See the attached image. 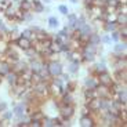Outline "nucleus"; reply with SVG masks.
Segmentation results:
<instances>
[{"mask_svg": "<svg viewBox=\"0 0 127 127\" xmlns=\"http://www.w3.org/2000/svg\"><path fill=\"white\" fill-rule=\"evenodd\" d=\"M48 89H50V86H48L47 80H40V82L35 83V86H33V93H35V95H37V97H44L46 94H48Z\"/></svg>", "mask_w": 127, "mask_h": 127, "instance_id": "1", "label": "nucleus"}, {"mask_svg": "<svg viewBox=\"0 0 127 127\" xmlns=\"http://www.w3.org/2000/svg\"><path fill=\"white\" fill-rule=\"evenodd\" d=\"M62 64L58 62V61H51V62H48V72H50L51 77L53 76H60L61 73L64 72L62 69Z\"/></svg>", "mask_w": 127, "mask_h": 127, "instance_id": "2", "label": "nucleus"}, {"mask_svg": "<svg viewBox=\"0 0 127 127\" xmlns=\"http://www.w3.org/2000/svg\"><path fill=\"white\" fill-rule=\"evenodd\" d=\"M60 112H61V116L64 118V120H69V119L73 116V113H75V106H73L72 104L62 105V106L60 108Z\"/></svg>", "mask_w": 127, "mask_h": 127, "instance_id": "3", "label": "nucleus"}, {"mask_svg": "<svg viewBox=\"0 0 127 127\" xmlns=\"http://www.w3.org/2000/svg\"><path fill=\"white\" fill-rule=\"evenodd\" d=\"M98 82L99 84H102V86H106V87H111L112 83H113V79H112V76L108 73V70H105V72L99 73L98 76Z\"/></svg>", "mask_w": 127, "mask_h": 127, "instance_id": "4", "label": "nucleus"}, {"mask_svg": "<svg viewBox=\"0 0 127 127\" xmlns=\"http://www.w3.org/2000/svg\"><path fill=\"white\" fill-rule=\"evenodd\" d=\"M26 69H28V64L24 62V61H21V60L15 61V62L13 64V70L15 73H18V75H21L22 72H25Z\"/></svg>", "mask_w": 127, "mask_h": 127, "instance_id": "5", "label": "nucleus"}, {"mask_svg": "<svg viewBox=\"0 0 127 127\" xmlns=\"http://www.w3.org/2000/svg\"><path fill=\"white\" fill-rule=\"evenodd\" d=\"M15 46H18L21 50L25 51L26 48L32 47V40H29V39H26V37H22V36H19V37L17 39V41H15Z\"/></svg>", "mask_w": 127, "mask_h": 127, "instance_id": "6", "label": "nucleus"}, {"mask_svg": "<svg viewBox=\"0 0 127 127\" xmlns=\"http://www.w3.org/2000/svg\"><path fill=\"white\" fill-rule=\"evenodd\" d=\"M13 113L14 116H17V119H19L22 115H25V102H21V104H15L13 106Z\"/></svg>", "mask_w": 127, "mask_h": 127, "instance_id": "7", "label": "nucleus"}, {"mask_svg": "<svg viewBox=\"0 0 127 127\" xmlns=\"http://www.w3.org/2000/svg\"><path fill=\"white\" fill-rule=\"evenodd\" d=\"M98 84H99V82H98V77L97 76L86 77V80H84V87L86 89H95Z\"/></svg>", "mask_w": 127, "mask_h": 127, "instance_id": "8", "label": "nucleus"}, {"mask_svg": "<svg viewBox=\"0 0 127 127\" xmlns=\"http://www.w3.org/2000/svg\"><path fill=\"white\" fill-rule=\"evenodd\" d=\"M94 124H95V120L93 118H90V115H82V118H80V126L91 127Z\"/></svg>", "mask_w": 127, "mask_h": 127, "instance_id": "9", "label": "nucleus"}, {"mask_svg": "<svg viewBox=\"0 0 127 127\" xmlns=\"http://www.w3.org/2000/svg\"><path fill=\"white\" fill-rule=\"evenodd\" d=\"M41 65H43V62H40V61H37V60H31V62L28 64V69L31 70V72H33V73H39Z\"/></svg>", "mask_w": 127, "mask_h": 127, "instance_id": "10", "label": "nucleus"}, {"mask_svg": "<svg viewBox=\"0 0 127 127\" xmlns=\"http://www.w3.org/2000/svg\"><path fill=\"white\" fill-rule=\"evenodd\" d=\"M80 69V61H69V66H68V72L70 75H76Z\"/></svg>", "mask_w": 127, "mask_h": 127, "instance_id": "11", "label": "nucleus"}, {"mask_svg": "<svg viewBox=\"0 0 127 127\" xmlns=\"http://www.w3.org/2000/svg\"><path fill=\"white\" fill-rule=\"evenodd\" d=\"M4 77L7 79V83H8L10 86H15V84H17V80H18V73H15L14 70H13V72L10 70V72L7 73Z\"/></svg>", "mask_w": 127, "mask_h": 127, "instance_id": "12", "label": "nucleus"}, {"mask_svg": "<svg viewBox=\"0 0 127 127\" xmlns=\"http://www.w3.org/2000/svg\"><path fill=\"white\" fill-rule=\"evenodd\" d=\"M10 70H11V64H8L7 61H0V76H6Z\"/></svg>", "mask_w": 127, "mask_h": 127, "instance_id": "13", "label": "nucleus"}, {"mask_svg": "<svg viewBox=\"0 0 127 127\" xmlns=\"http://www.w3.org/2000/svg\"><path fill=\"white\" fill-rule=\"evenodd\" d=\"M118 28H119V24L116 22V21H106V22H105V25H104L105 32H108V33L116 31Z\"/></svg>", "mask_w": 127, "mask_h": 127, "instance_id": "14", "label": "nucleus"}, {"mask_svg": "<svg viewBox=\"0 0 127 127\" xmlns=\"http://www.w3.org/2000/svg\"><path fill=\"white\" fill-rule=\"evenodd\" d=\"M32 8L35 10V13H37V14L44 11V6H43V3L40 0H32Z\"/></svg>", "mask_w": 127, "mask_h": 127, "instance_id": "15", "label": "nucleus"}, {"mask_svg": "<svg viewBox=\"0 0 127 127\" xmlns=\"http://www.w3.org/2000/svg\"><path fill=\"white\" fill-rule=\"evenodd\" d=\"M19 10L21 11H31L32 0H19Z\"/></svg>", "mask_w": 127, "mask_h": 127, "instance_id": "16", "label": "nucleus"}, {"mask_svg": "<svg viewBox=\"0 0 127 127\" xmlns=\"http://www.w3.org/2000/svg\"><path fill=\"white\" fill-rule=\"evenodd\" d=\"M84 97H86V101H90L93 98H97V90L95 89H86L84 90Z\"/></svg>", "mask_w": 127, "mask_h": 127, "instance_id": "17", "label": "nucleus"}, {"mask_svg": "<svg viewBox=\"0 0 127 127\" xmlns=\"http://www.w3.org/2000/svg\"><path fill=\"white\" fill-rule=\"evenodd\" d=\"M89 43H93V44H101V35H98V33H94L93 32L91 35L89 36Z\"/></svg>", "mask_w": 127, "mask_h": 127, "instance_id": "18", "label": "nucleus"}, {"mask_svg": "<svg viewBox=\"0 0 127 127\" xmlns=\"http://www.w3.org/2000/svg\"><path fill=\"white\" fill-rule=\"evenodd\" d=\"M113 53H115V54H122V53H126V41H123V44L116 41V44H115V47H113Z\"/></svg>", "mask_w": 127, "mask_h": 127, "instance_id": "19", "label": "nucleus"}, {"mask_svg": "<svg viewBox=\"0 0 127 127\" xmlns=\"http://www.w3.org/2000/svg\"><path fill=\"white\" fill-rule=\"evenodd\" d=\"M106 70V65H105V62H98L97 65L94 66V69H93V72L98 76L99 73H102V72H105Z\"/></svg>", "mask_w": 127, "mask_h": 127, "instance_id": "20", "label": "nucleus"}, {"mask_svg": "<svg viewBox=\"0 0 127 127\" xmlns=\"http://www.w3.org/2000/svg\"><path fill=\"white\" fill-rule=\"evenodd\" d=\"M47 22H48V26L53 28V29H57L58 26H60V19H58L57 17H50Z\"/></svg>", "mask_w": 127, "mask_h": 127, "instance_id": "21", "label": "nucleus"}, {"mask_svg": "<svg viewBox=\"0 0 127 127\" xmlns=\"http://www.w3.org/2000/svg\"><path fill=\"white\" fill-rule=\"evenodd\" d=\"M116 95L119 97L118 101L120 102V104H127V91H126V90H122V91H119Z\"/></svg>", "mask_w": 127, "mask_h": 127, "instance_id": "22", "label": "nucleus"}, {"mask_svg": "<svg viewBox=\"0 0 127 127\" xmlns=\"http://www.w3.org/2000/svg\"><path fill=\"white\" fill-rule=\"evenodd\" d=\"M64 97H62V102L65 105H69V104H73V97H72V94L70 93H64Z\"/></svg>", "mask_w": 127, "mask_h": 127, "instance_id": "23", "label": "nucleus"}, {"mask_svg": "<svg viewBox=\"0 0 127 127\" xmlns=\"http://www.w3.org/2000/svg\"><path fill=\"white\" fill-rule=\"evenodd\" d=\"M13 116H14V113H13V111H3L1 112V115H0V119L1 120H11L13 119Z\"/></svg>", "mask_w": 127, "mask_h": 127, "instance_id": "24", "label": "nucleus"}, {"mask_svg": "<svg viewBox=\"0 0 127 127\" xmlns=\"http://www.w3.org/2000/svg\"><path fill=\"white\" fill-rule=\"evenodd\" d=\"M19 36H22V37H26V39H29V40H32V37H35V33H33V31H32L31 28H28V29H25L24 32H21V35Z\"/></svg>", "mask_w": 127, "mask_h": 127, "instance_id": "25", "label": "nucleus"}, {"mask_svg": "<svg viewBox=\"0 0 127 127\" xmlns=\"http://www.w3.org/2000/svg\"><path fill=\"white\" fill-rule=\"evenodd\" d=\"M29 115H31V120H32V119H37V120H41V119L44 118V115L41 113L40 111H37L36 113H33V112H32V113H29Z\"/></svg>", "mask_w": 127, "mask_h": 127, "instance_id": "26", "label": "nucleus"}, {"mask_svg": "<svg viewBox=\"0 0 127 127\" xmlns=\"http://www.w3.org/2000/svg\"><path fill=\"white\" fill-rule=\"evenodd\" d=\"M109 36H111V39L113 41H119V40H120V33L118 32V29L113 31V32H111V35H109Z\"/></svg>", "mask_w": 127, "mask_h": 127, "instance_id": "27", "label": "nucleus"}, {"mask_svg": "<svg viewBox=\"0 0 127 127\" xmlns=\"http://www.w3.org/2000/svg\"><path fill=\"white\" fill-rule=\"evenodd\" d=\"M58 11H60L62 15H66V14L69 13V10H68V7L65 6V4H61V6H58Z\"/></svg>", "mask_w": 127, "mask_h": 127, "instance_id": "28", "label": "nucleus"}, {"mask_svg": "<svg viewBox=\"0 0 127 127\" xmlns=\"http://www.w3.org/2000/svg\"><path fill=\"white\" fill-rule=\"evenodd\" d=\"M101 43H105V44H111V43H112L111 36H109V35H104V36H101Z\"/></svg>", "mask_w": 127, "mask_h": 127, "instance_id": "29", "label": "nucleus"}, {"mask_svg": "<svg viewBox=\"0 0 127 127\" xmlns=\"http://www.w3.org/2000/svg\"><path fill=\"white\" fill-rule=\"evenodd\" d=\"M0 32H3V33H7V32H10L8 28L6 26V24H4L3 21H0Z\"/></svg>", "mask_w": 127, "mask_h": 127, "instance_id": "30", "label": "nucleus"}, {"mask_svg": "<svg viewBox=\"0 0 127 127\" xmlns=\"http://www.w3.org/2000/svg\"><path fill=\"white\" fill-rule=\"evenodd\" d=\"M7 109V102H0V112H3Z\"/></svg>", "mask_w": 127, "mask_h": 127, "instance_id": "31", "label": "nucleus"}, {"mask_svg": "<svg viewBox=\"0 0 127 127\" xmlns=\"http://www.w3.org/2000/svg\"><path fill=\"white\" fill-rule=\"evenodd\" d=\"M43 3H46V4H50V3H51V0H43Z\"/></svg>", "mask_w": 127, "mask_h": 127, "instance_id": "32", "label": "nucleus"}, {"mask_svg": "<svg viewBox=\"0 0 127 127\" xmlns=\"http://www.w3.org/2000/svg\"><path fill=\"white\" fill-rule=\"evenodd\" d=\"M69 1H72V3H73V4H76V3H77V1H79V0H69Z\"/></svg>", "mask_w": 127, "mask_h": 127, "instance_id": "33", "label": "nucleus"}, {"mask_svg": "<svg viewBox=\"0 0 127 127\" xmlns=\"http://www.w3.org/2000/svg\"><path fill=\"white\" fill-rule=\"evenodd\" d=\"M0 83H1V76H0Z\"/></svg>", "mask_w": 127, "mask_h": 127, "instance_id": "34", "label": "nucleus"}]
</instances>
